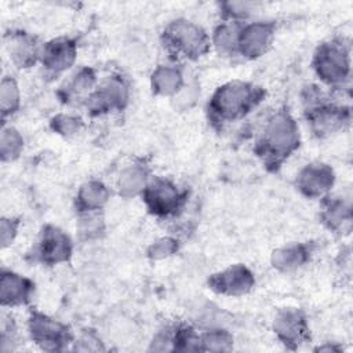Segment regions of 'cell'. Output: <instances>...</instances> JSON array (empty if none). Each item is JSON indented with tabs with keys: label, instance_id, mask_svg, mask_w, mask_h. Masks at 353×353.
Returning <instances> with one entry per match:
<instances>
[{
	"label": "cell",
	"instance_id": "obj_1",
	"mask_svg": "<svg viewBox=\"0 0 353 353\" xmlns=\"http://www.w3.org/2000/svg\"><path fill=\"white\" fill-rule=\"evenodd\" d=\"M301 143L299 128L295 119L287 110H277L265 124L256 145L255 153L262 163L277 170Z\"/></svg>",
	"mask_w": 353,
	"mask_h": 353
},
{
	"label": "cell",
	"instance_id": "obj_2",
	"mask_svg": "<svg viewBox=\"0 0 353 353\" xmlns=\"http://www.w3.org/2000/svg\"><path fill=\"white\" fill-rule=\"evenodd\" d=\"M265 95V90L252 83L228 81L214 91L208 102L210 119L219 124L237 121L252 112Z\"/></svg>",
	"mask_w": 353,
	"mask_h": 353
},
{
	"label": "cell",
	"instance_id": "obj_3",
	"mask_svg": "<svg viewBox=\"0 0 353 353\" xmlns=\"http://www.w3.org/2000/svg\"><path fill=\"white\" fill-rule=\"evenodd\" d=\"M164 48L176 58L199 59L211 48V39L197 23L188 19L170 22L161 34Z\"/></svg>",
	"mask_w": 353,
	"mask_h": 353
},
{
	"label": "cell",
	"instance_id": "obj_4",
	"mask_svg": "<svg viewBox=\"0 0 353 353\" xmlns=\"http://www.w3.org/2000/svg\"><path fill=\"white\" fill-rule=\"evenodd\" d=\"M319 90L310 87L306 95V120L312 132L319 138H325L336 134L350 121V109L346 106L316 101Z\"/></svg>",
	"mask_w": 353,
	"mask_h": 353
},
{
	"label": "cell",
	"instance_id": "obj_5",
	"mask_svg": "<svg viewBox=\"0 0 353 353\" xmlns=\"http://www.w3.org/2000/svg\"><path fill=\"white\" fill-rule=\"evenodd\" d=\"M313 69L325 84L341 87L350 76L349 47L336 40L323 43L314 52Z\"/></svg>",
	"mask_w": 353,
	"mask_h": 353
},
{
	"label": "cell",
	"instance_id": "obj_6",
	"mask_svg": "<svg viewBox=\"0 0 353 353\" xmlns=\"http://www.w3.org/2000/svg\"><path fill=\"white\" fill-rule=\"evenodd\" d=\"M148 211L159 218L175 215L186 201V192L181 190L167 178L156 176L150 179L142 192Z\"/></svg>",
	"mask_w": 353,
	"mask_h": 353
},
{
	"label": "cell",
	"instance_id": "obj_7",
	"mask_svg": "<svg viewBox=\"0 0 353 353\" xmlns=\"http://www.w3.org/2000/svg\"><path fill=\"white\" fill-rule=\"evenodd\" d=\"M28 331L32 341L47 352L63 350L73 341V334L66 324L37 310L29 314Z\"/></svg>",
	"mask_w": 353,
	"mask_h": 353
},
{
	"label": "cell",
	"instance_id": "obj_8",
	"mask_svg": "<svg viewBox=\"0 0 353 353\" xmlns=\"http://www.w3.org/2000/svg\"><path fill=\"white\" fill-rule=\"evenodd\" d=\"M130 98L128 85L119 76L108 77L85 99L88 113L92 116L106 114L114 110H123Z\"/></svg>",
	"mask_w": 353,
	"mask_h": 353
},
{
	"label": "cell",
	"instance_id": "obj_9",
	"mask_svg": "<svg viewBox=\"0 0 353 353\" xmlns=\"http://www.w3.org/2000/svg\"><path fill=\"white\" fill-rule=\"evenodd\" d=\"M72 251L73 245L70 237L58 226L46 225L39 234L33 254L36 261L52 266L68 262L72 256Z\"/></svg>",
	"mask_w": 353,
	"mask_h": 353
},
{
	"label": "cell",
	"instance_id": "obj_10",
	"mask_svg": "<svg viewBox=\"0 0 353 353\" xmlns=\"http://www.w3.org/2000/svg\"><path fill=\"white\" fill-rule=\"evenodd\" d=\"M276 33L272 22L256 21L241 26L237 41V54L247 59H256L270 48Z\"/></svg>",
	"mask_w": 353,
	"mask_h": 353
},
{
	"label": "cell",
	"instance_id": "obj_11",
	"mask_svg": "<svg viewBox=\"0 0 353 353\" xmlns=\"http://www.w3.org/2000/svg\"><path fill=\"white\" fill-rule=\"evenodd\" d=\"M255 285L254 273L241 263L230 265L229 268L214 273L208 279V287L221 295L241 296L248 294Z\"/></svg>",
	"mask_w": 353,
	"mask_h": 353
},
{
	"label": "cell",
	"instance_id": "obj_12",
	"mask_svg": "<svg viewBox=\"0 0 353 353\" xmlns=\"http://www.w3.org/2000/svg\"><path fill=\"white\" fill-rule=\"evenodd\" d=\"M273 331L288 349H296L309 339V325L299 309H281L273 320Z\"/></svg>",
	"mask_w": 353,
	"mask_h": 353
},
{
	"label": "cell",
	"instance_id": "obj_13",
	"mask_svg": "<svg viewBox=\"0 0 353 353\" xmlns=\"http://www.w3.org/2000/svg\"><path fill=\"white\" fill-rule=\"evenodd\" d=\"M335 182L334 170L324 163L306 164L296 175L298 190L309 199H321Z\"/></svg>",
	"mask_w": 353,
	"mask_h": 353
},
{
	"label": "cell",
	"instance_id": "obj_14",
	"mask_svg": "<svg viewBox=\"0 0 353 353\" xmlns=\"http://www.w3.org/2000/svg\"><path fill=\"white\" fill-rule=\"evenodd\" d=\"M76 57V41L69 37H58L41 47L39 61L48 73L58 74L69 69L74 63Z\"/></svg>",
	"mask_w": 353,
	"mask_h": 353
},
{
	"label": "cell",
	"instance_id": "obj_15",
	"mask_svg": "<svg viewBox=\"0 0 353 353\" xmlns=\"http://www.w3.org/2000/svg\"><path fill=\"white\" fill-rule=\"evenodd\" d=\"M34 283L15 272L3 270L0 277V301L3 306L26 305L33 295Z\"/></svg>",
	"mask_w": 353,
	"mask_h": 353
},
{
	"label": "cell",
	"instance_id": "obj_16",
	"mask_svg": "<svg viewBox=\"0 0 353 353\" xmlns=\"http://www.w3.org/2000/svg\"><path fill=\"white\" fill-rule=\"evenodd\" d=\"M6 43L10 58L18 68H29L39 61L41 47H39L33 36L25 32L10 33Z\"/></svg>",
	"mask_w": 353,
	"mask_h": 353
},
{
	"label": "cell",
	"instance_id": "obj_17",
	"mask_svg": "<svg viewBox=\"0 0 353 353\" xmlns=\"http://www.w3.org/2000/svg\"><path fill=\"white\" fill-rule=\"evenodd\" d=\"M312 248L306 243H294L273 251L270 262L280 272H292L310 259Z\"/></svg>",
	"mask_w": 353,
	"mask_h": 353
},
{
	"label": "cell",
	"instance_id": "obj_18",
	"mask_svg": "<svg viewBox=\"0 0 353 353\" xmlns=\"http://www.w3.org/2000/svg\"><path fill=\"white\" fill-rule=\"evenodd\" d=\"M110 192L101 181H88L81 185L76 197V207L80 214L102 210L108 203Z\"/></svg>",
	"mask_w": 353,
	"mask_h": 353
},
{
	"label": "cell",
	"instance_id": "obj_19",
	"mask_svg": "<svg viewBox=\"0 0 353 353\" xmlns=\"http://www.w3.org/2000/svg\"><path fill=\"white\" fill-rule=\"evenodd\" d=\"M321 222L332 232L347 233L352 223L350 204L342 199L328 200L321 211Z\"/></svg>",
	"mask_w": 353,
	"mask_h": 353
},
{
	"label": "cell",
	"instance_id": "obj_20",
	"mask_svg": "<svg viewBox=\"0 0 353 353\" xmlns=\"http://www.w3.org/2000/svg\"><path fill=\"white\" fill-rule=\"evenodd\" d=\"M150 85L154 94L163 97L175 95L183 85L182 72L175 66L161 65L154 69L150 77Z\"/></svg>",
	"mask_w": 353,
	"mask_h": 353
},
{
	"label": "cell",
	"instance_id": "obj_21",
	"mask_svg": "<svg viewBox=\"0 0 353 353\" xmlns=\"http://www.w3.org/2000/svg\"><path fill=\"white\" fill-rule=\"evenodd\" d=\"M97 83V74L94 69L85 66L73 74V77L66 83L65 87L59 91L63 102H70L73 99L88 98V95L94 91Z\"/></svg>",
	"mask_w": 353,
	"mask_h": 353
},
{
	"label": "cell",
	"instance_id": "obj_22",
	"mask_svg": "<svg viewBox=\"0 0 353 353\" xmlns=\"http://www.w3.org/2000/svg\"><path fill=\"white\" fill-rule=\"evenodd\" d=\"M149 182V170L142 163L127 165L119 178V192L123 197L137 196L143 192Z\"/></svg>",
	"mask_w": 353,
	"mask_h": 353
},
{
	"label": "cell",
	"instance_id": "obj_23",
	"mask_svg": "<svg viewBox=\"0 0 353 353\" xmlns=\"http://www.w3.org/2000/svg\"><path fill=\"white\" fill-rule=\"evenodd\" d=\"M241 26L243 25L239 21H229L215 28L211 44H214L221 55L230 57L237 54V41Z\"/></svg>",
	"mask_w": 353,
	"mask_h": 353
},
{
	"label": "cell",
	"instance_id": "obj_24",
	"mask_svg": "<svg viewBox=\"0 0 353 353\" xmlns=\"http://www.w3.org/2000/svg\"><path fill=\"white\" fill-rule=\"evenodd\" d=\"M19 103L21 94L17 81L10 76L3 77L0 83V112L3 120L7 116L14 114L19 109Z\"/></svg>",
	"mask_w": 353,
	"mask_h": 353
},
{
	"label": "cell",
	"instance_id": "obj_25",
	"mask_svg": "<svg viewBox=\"0 0 353 353\" xmlns=\"http://www.w3.org/2000/svg\"><path fill=\"white\" fill-rule=\"evenodd\" d=\"M23 149V138L14 127H3L0 134V156L3 161L15 160Z\"/></svg>",
	"mask_w": 353,
	"mask_h": 353
},
{
	"label": "cell",
	"instance_id": "obj_26",
	"mask_svg": "<svg viewBox=\"0 0 353 353\" xmlns=\"http://www.w3.org/2000/svg\"><path fill=\"white\" fill-rule=\"evenodd\" d=\"M233 338L223 330H211L200 335V350L228 352L232 349Z\"/></svg>",
	"mask_w": 353,
	"mask_h": 353
},
{
	"label": "cell",
	"instance_id": "obj_27",
	"mask_svg": "<svg viewBox=\"0 0 353 353\" xmlns=\"http://www.w3.org/2000/svg\"><path fill=\"white\" fill-rule=\"evenodd\" d=\"M50 125L57 134L62 137H72L80 132V130L83 128V121L77 116L61 113L51 119Z\"/></svg>",
	"mask_w": 353,
	"mask_h": 353
},
{
	"label": "cell",
	"instance_id": "obj_28",
	"mask_svg": "<svg viewBox=\"0 0 353 353\" xmlns=\"http://www.w3.org/2000/svg\"><path fill=\"white\" fill-rule=\"evenodd\" d=\"M178 241L174 237H161L148 248V256L153 261L165 259L178 251Z\"/></svg>",
	"mask_w": 353,
	"mask_h": 353
},
{
	"label": "cell",
	"instance_id": "obj_29",
	"mask_svg": "<svg viewBox=\"0 0 353 353\" xmlns=\"http://www.w3.org/2000/svg\"><path fill=\"white\" fill-rule=\"evenodd\" d=\"M99 211L95 212H83L81 219L79 223V230L83 236L85 237H95L103 230V223L102 218L98 214Z\"/></svg>",
	"mask_w": 353,
	"mask_h": 353
},
{
	"label": "cell",
	"instance_id": "obj_30",
	"mask_svg": "<svg viewBox=\"0 0 353 353\" xmlns=\"http://www.w3.org/2000/svg\"><path fill=\"white\" fill-rule=\"evenodd\" d=\"M19 228V221L15 218H7L3 216L0 221V243L3 248H7L12 244V241L17 237Z\"/></svg>",
	"mask_w": 353,
	"mask_h": 353
},
{
	"label": "cell",
	"instance_id": "obj_31",
	"mask_svg": "<svg viewBox=\"0 0 353 353\" xmlns=\"http://www.w3.org/2000/svg\"><path fill=\"white\" fill-rule=\"evenodd\" d=\"M254 6V3L248 1H226L221 4V8L228 18H230L232 21H239L244 18Z\"/></svg>",
	"mask_w": 353,
	"mask_h": 353
}]
</instances>
